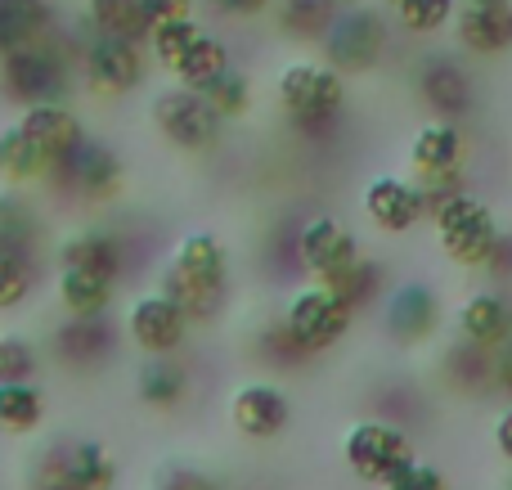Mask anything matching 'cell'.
Instances as JSON below:
<instances>
[{"label":"cell","mask_w":512,"mask_h":490,"mask_svg":"<svg viewBox=\"0 0 512 490\" xmlns=\"http://www.w3.org/2000/svg\"><path fill=\"white\" fill-rule=\"evenodd\" d=\"M230 279V252L216 234H189L176 248L171 266L162 270V293L189 315V320H207L216 315V302Z\"/></svg>","instance_id":"6da1fadb"},{"label":"cell","mask_w":512,"mask_h":490,"mask_svg":"<svg viewBox=\"0 0 512 490\" xmlns=\"http://www.w3.org/2000/svg\"><path fill=\"white\" fill-rule=\"evenodd\" d=\"M432 216H436V239H441L445 257L459 261V266H490L499 257V248H504L495 212L477 194H468V189H454V194L436 198Z\"/></svg>","instance_id":"7a4b0ae2"},{"label":"cell","mask_w":512,"mask_h":490,"mask_svg":"<svg viewBox=\"0 0 512 490\" xmlns=\"http://www.w3.org/2000/svg\"><path fill=\"white\" fill-rule=\"evenodd\" d=\"M274 95L297 126H328L346 104V81L328 59H297L279 72Z\"/></svg>","instance_id":"3957f363"},{"label":"cell","mask_w":512,"mask_h":490,"mask_svg":"<svg viewBox=\"0 0 512 490\" xmlns=\"http://www.w3.org/2000/svg\"><path fill=\"white\" fill-rule=\"evenodd\" d=\"M351 320H355V306H346L328 284H310L288 302L283 333H288L292 351L319 356V351L337 347V342L351 333Z\"/></svg>","instance_id":"277c9868"},{"label":"cell","mask_w":512,"mask_h":490,"mask_svg":"<svg viewBox=\"0 0 512 490\" xmlns=\"http://www.w3.org/2000/svg\"><path fill=\"white\" fill-rule=\"evenodd\" d=\"M0 90L18 104H41V99H63L68 95V54L41 36V41L23 45V50L0 59Z\"/></svg>","instance_id":"5b68a950"},{"label":"cell","mask_w":512,"mask_h":490,"mask_svg":"<svg viewBox=\"0 0 512 490\" xmlns=\"http://www.w3.org/2000/svg\"><path fill=\"white\" fill-rule=\"evenodd\" d=\"M153 126L162 131V140L176 144L180 153H207L221 140L225 117L212 108V99L194 86H171L153 99Z\"/></svg>","instance_id":"8992f818"},{"label":"cell","mask_w":512,"mask_h":490,"mask_svg":"<svg viewBox=\"0 0 512 490\" xmlns=\"http://www.w3.org/2000/svg\"><path fill=\"white\" fill-rule=\"evenodd\" d=\"M319 45H324V59L333 63L342 77L369 72L373 63L382 59V50H387V23H382V14L369 5L337 9V18L328 23V32L319 36Z\"/></svg>","instance_id":"52a82bcc"},{"label":"cell","mask_w":512,"mask_h":490,"mask_svg":"<svg viewBox=\"0 0 512 490\" xmlns=\"http://www.w3.org/2000/svg\"><path fill=\"white\" fill-rule=\"evenodd\" d=\"M342 459H346V468H351L360 482L387 486L400 468L414 464V446H409V437L396 428V423L364 419V423H355V428L346 432Z\"/></svg>","instance_id":"ba28073f"},{"label":"cell","mask_w":512,"mask_h":490,"mask_svg":"<svg viewBox=\"0 0 512 490\" xmlns=\"http://www.w3.org/2000/svg\"><path fill=\"white\" fill-rule=\"evenodd\" d=\"M36 482V490H113L117 464L99 441H68L45 455Z\"/></svg>","instance_id":"9c48e42d"},{"label":"cell","mask_w":512,"mask_h":490,"mask_svg":"<svg viewBox=\"0 0 512 490\" xmlns=\"http://www.w3.org/2000/svg\"><path fill=\"white\" fill-rule=\"evenodd\" d=\"M81 77L95 95L122 99L144 81V50L140 41H122V36H95L81 54Z\"/></svg>","instance_id":"30bf717a"},{"label":"cell","mask_w":512,"mask_h":490,"mask_svg":"<svg viewBox=\"0 0 512 490\" xmlns=\"http://www.w3.org/2000/svg\"><path fill=\"white\" fill-rule=\"evenodd\" d=\"M297 257L319 284H328V279L342 275L346 266H355L364 252H360V239H355L337 216H315V221H306L297 234Z\"/></svg>","instance_id":"8fae6325"},{"label":"cell","mask_w":512,"mask_h":490,"mask_svg":"<svg viewBox=\"0 0 512 490\" xmlns=\"http://www.w3.org/2000/svg\"><path fill=\"white\" fill-rule=\"evenodd\" d=\"M185 329H189V315L162 288L158 293H140L131 302V311H126V333L149 356H171L185 342Z\"/></svg>","instance_id":"7c38bea8"},{"label":"cell","mask_w":512,"mask_h":490,"mask_svg":"<svg viewBox=\"0 0 512 490\" xmlns=\"http://www.w3.org/2000/svg\"><path fill=\"white\" fill-rule=\"evenodd\" d=\"M18 131L27 135V140L36 144V149L45 153V158L54 162V167H63V162L72 158V153L86 144V131H81V117L72 113L63 99H41V104H27L23 117H18Z\"/></svg>","instance_id":"4fadbf2b"},{"label":"cell","mask_w":512,"mask_h":490,"mask_svg":"<svg viewBox=\"0 0 512 490\" xmlns=\"http://www.w3.org/2000/svg\"><path fill=\"white\" fill-rule=\"evenodd\" d=\"M463 158H468V135H463L459 122H445V117L418 126L414 140H409V162H414V171L427 185H436V180H459Z\"/></svg>","instance_id":"5bb4252c"},{"label":"cell","mask_w":512,"mask_h":490,"mask_svg":"<svg viewBox=\"0 0 512 490\" xmlns=\"http://www.w3.org/2000/svg\"><path fill=\"white\" fill-rule=\"evenodd\" d=\"M364 216L387 234H405L427 216V189L400 176H373L364 185Z\"/></svg>","instance_id":"9a60e30c"},{"label":"cell","mask_w":512,"mask_h":490,"mask_svg":"<svg viewBox=\"0 0 512 490\" xmlns=\"http://www.w3.org/2000/svg\"><path fill=\"white\" fill-rule=\"evenodd\" d=\"M230 419L243 437L252 441H274L288 432L292 423V401L283 387L274 383H243L239 392L230 396Z\"/></svg>","instance_id":"2e32d148"},{"label":"cell","mask_w":512,"mask_h":490,"mask_svg":"<svg viewBox=\"0 0 512 490\" xmlns=\"http://www.w3.org/2000/svg\"><path fill=\"white\" fill-rule=\"evenodd\" d=\"M418 90H423L427 108H432L436 117H445V122H463V117L472 113V104H477V95H472V77L463 72L459 59H450V54H432V59H423Z\"/></svg>","instance_id":"e0dca14e"},{"label":"cell","mask_w":512,"mask_h":490,"mask_svg":"<svg viewBox=\"0 0 512 490\" xmlns=\"http://www.w3.org/2000/svg\"><path fill=\"white\" fill-rule=\"evenodd\" d=\"M454 32L468 54L495 59L512 50V9L508 5H477V0H459L454 9Z\"/></svg>","instance_id":"ac0fdd59"},{"label":"cell","mask_w":512,"mask_h":490,"mask_svg":"<svg viewBox=\"0 0 512 490\" xmlns=\"http://www.w3.org/2000/svg\"><path fill=\"white\" fill-rule=\"evenodd\" d=\"M459 333L468 347L499 351L512 338V306L499 293H472L459 311Z\"/></svg>","instance_id":"d6986e66"},{"label":"cell","mask_w":512,"mask_h":490,"mask_svg":"<svg viewBox=\"0 0 512 490\" xmlns=\"http://www.w3.org/2000/svg\"><path fill=\"white\" fill-rule=\"evenodd\" d=\"M117 279L95 275V270H77V266H59V302L72 320H99L113 302Z\"/></svg>","instance_id":"ffe728a7"},{"label":"cell","mask_w":512,"mask_h":490,"mask_svg":"<svg viewBox=\"0 0 512 490\" xmlns=\"http://www.w3.org/2000/svg\"><path fill=\"white\" fill-rule=\"evenodd\" d=\"M63 167H68L72 185L86 198H113L117 189H122V162H117V153L104 149V144H81Z\"/></svg>","instance_id":"44dd1931"},{"label":"cell","mask_w":512,"mask_h":490,"mask_svg":"<svg viewBox=\"0 0 512 490\" xmlns=\"http://www.w3.org/2000/svg\"><path fill=\"white\" fill-rule=\"evenodd\" d=\"M436 320H441V302H436V293H427L423 284L400 288V293L391 297V306H387L391 333L405 338V342H423L427 333L436 329Z\"/></svg>","instance_id":"7402d4cb"},{"label":"cell","mask_w":512,"mask_h":490,"mask_svg":"<svg viewBox=\"0 0 512 490\" xmlns=\"http://www.w3.org/2000/svg\"><path fill=\"white\" fill-rule=\"evenodd\" d=\"M50 36V0H0V59Z\"/></svg>","instance_id":"603a6c76"},{"label":"cell","mask_w":512,"mask_h":490,"mask_svg":"<svg viewBox=\"0 0 512 490\" xmlns=\"http://www.w3.org/2000/svg\"><path fill=\"white\" fill-rule=\"evenodd\" d=\"M86 23L95 36H122V41H140L149 36V14L144 0H86Z\"/></svg>","instance_id":"cb8c5ba5"},{"label":"cell","mask_w":512,"mask_h":490,"mask_svg":"<svg viewBox=\"0 0 512 490\" xmlns=\"http://www.w3.org/2000/svg\"><path fill=\"white\" fill-rule=\"evenodd\" d=\"M59 266L95 270V275L117 279V275H122V248L113 243V234H104V230H86V234H72V239L63 243Z\"/></svg>","instance_id":"d4e9b609"},{"label":"cell","mask_w":512,"mask_h":490,"mask_svg":"<svg viewBox=\"0 0 512 490\" xmlns=\"http://www.w3.org/2000/svg\"><path fill=\"white\" fill-rule=\"evenodd\" d=\"M230 68V45L221 41V36H212V32H203L194 45L185 50V59L171 68V77L180 81V86H194V90H203V86H212L221 72Z\"/></svg>","instance_id":"484cf974"},{"label":"cell","mask_w":512,"mask_h":490,"mask_svg":"<svg viewBox=\"0 0 512 490\" xmlns=\"http://www.w3.org/2000/svg\"><path fill=\"white\" fill-rule=\"evenodd\" d=\"M135 392H140L144 405H153V410H171V405L185 401L189 392V378L180 365H171V360H153V365L140 369V383H135Z\"/></svg>","instance_id":"4316f807"},{"label":"cell","mask_w":512,"mask_h":490,"mask_svg":"<svg viewBox=\"0 0 512 490\" xmlns=\"http://www.w3.org/2000/svg\"><path fill=\"white\" fill-rule=\"evenodd\" d=\"M45 423V396L32 383H0V428L36 432Z\"/></svg>","instance_id":"83f0119b"},{"label":"cell","mask_w":512,"mask_h":490,"mask_svg":"<svg viewBox=\"0 0 512 490\" xmlns=\"http://www.w3.org/2000/svg\"><path fill=\"white\" fill-rule=\"evenodd\" d=\"M0 158H5V167L0 171H5L9 180H18V185H32V180H41V176H50L54 171V162L45 158V153L36 149L18 126H9V131L0 135Z\"/></svg>","instance_id":"f1b7e54d"},{"label":"cell","mask_w":512,"mask_h":490,"mask_svg":"<svg viewBox=\"0 0 512 490\" xmlns=\"http://www.w3.org/2000/svg\"><path fill=\"white\" fill-rule=\"evenodd\" d=\"M337 0H279V27L297 41H319L337 18Z\"/></svg>","instance_id":"f546056e"},{"label":"cell","mask_w":512,"mask_h":490,"mask_svg":"<svg viewBox=\"0 0 512 490\" xmlns=\"http://www.w3.org/2000/svg\"><path fill=\"white\" fill-rule=\"evenodd\" d=\"M198 36H203V23H198L194 14H185V18H167V23H153L144 41H149L153 59H158L162 68L171 72L180 59H185V50L198 41Z\"/></svg>","instance_id":"4dcf8cb0"},{"label":"cell","mask_w":512,"mask_h":490,"mask_svg":"<svg viewBox=\"0 0 512 490\" xmlns=\"http://www.w3.org/2000/svg\"><path fill=\"white\" fill-rule=\"evenodd\" d=\"M396 23L405 27L409 36H436L441 27L454 23V9L459 0H396Z\"/></svg>","instance_id":"1f68e13d"},{"label":"cell","mask_w":512,"mask_h":490,"mask_svg":"<svg viewBox=\"0 0 512 490\" xmlns=\"http://www.w3.org/2000/svg\"><path fill=\"white\" fill-rule=\"evenodd\" d=\"M203 95L212 99V108L225 117V122H234V117H243L252 108V81H248V72L225 68L212 86H203Z\"/></svg>","instance_id":"d6a6232c"},{"label":"cell","mask_w":512,"mask_h":490,"mask_svg":"<svg viewBox=\"0 0 512 490\" xmlns=\"http://www.w3.org/2000/svg\"><path fill=\"white\" fill-rule=\"evenodd\" d=\"M328 288H333L346 306H364V302H373V293H378V266H373L369 257H360L355 266H346L342 275L328 279Z\"/></svg>","instance_id":"836d02e7"},{"label":"cell","mask_w":512,"mask_h":490,"mask_svg":"<svg viewBox=\"0 0 512 490\" xmlns=\"http://www.w3.org/2000/svg\"><path fill=\"white\" fill-rule=\"evenodd\" d=\"M32 293V270H27V257L9 243H0V306H23V297Z\"/></svg>","instance_id":"e575fe53"},{"label":"cell","mask_w":512,"mask_h":490,"mask_svg":"<svg viewBox=\"0 0 512 490\" xmlns=\"http://www.w3.org/2000/svg\"><path fill=\"white\" fill-rule=\"evenodd\" d=\"M36 374V347L18 333L0 338V383H32Z\"/></svg>","instance_id":"d590c367"},{"label":"cell","mask_w":512,"mask_h":490,"mask_svg":"<svg viewBox=\"0 0 512 490\" xmlns=\"http://www.w3.org/2000/svg\"><path fill=\"white\" fill-rule=\"evenodd\" d=\"M382 490H450L445 482V473L436 464H423V459H414V464H405L396 477H391Z\"/></svg>","instance_id":"8d00e7d4"},{"label":"cell","mask_w":512,"mask_h":490,"mask_svg":"<svg viewBox=\"0 0 512 490\" xmlns=\"http://www.w3.org/2000/svg\"><path fill=\"white\" fill-rule=\"evenodd\" d=\"M149 23H167V18H185L194 14V0H144Z\"/></svg>","instance_id":"74e56055"},{"label":"cell","mask_w":512,"mask_h":490,"mask_svg":"<svg viewBox=\"0 0 512 490\" xmlns=\"http://www.w3.org/2000/svg\"><path fill=\"white\" fill-rule=\"evenodd\" d=\"M207 5H212L216 14H225V18H256V14L270 9V0H207Z\"/></svg>","instance_id":"f35d334b"},{"label":"cell","mask_w":512,"mask_h":490,"mask_svg":"<svg viewBox=\"0 0 512 490\" xmlns=\"http://www.w3.org/2000/svg\"><path fill=\"white\" fill-rule=\"evenodd\" d=\"M495 450L512 464V410H504L495 419Z\"/></svg>","instance_id":"ab89813d"},{"label":"cell","mask_w":512,"mask_h":490,"mask_svg":"<svg viewBox=\"0 0 512 490\" xmlns=\"http://www.w3.org/2000/svg\"><path fill=\"white\" fill-rule=\"evenodd\" d=\"M495 374H499V387L512 396V338L499 347V360H495Z\"/></svg>","instance_id":"60d3db41"},{"label":"cell","mask_w":512,"mask_h":490,"mask_svg":"<svg viewBox=\"0 0 512 490\" xmlns=\"http://www.w3.org/2000/svg\"><path fill=\"white\" fill-rule=\"evenodd\" d=\"M387 5H396V0H387Z\"/></svg>","instance_id":"b9f144b4"},{"label":"cell","mask_w":512,"mask_h":490,"mask_svg":"<svg viewBox=\"0 0 512 490\" xmlns=\"http://www.w3.org/2000/svg\"><path fill=\"white\" fill-rule=\"evenodd\" d=\"M0 167H5V158H0Z\"/></svg>","instance_id":"7bdbcfd3"},{"label":"cell","mask_w":512,"mask_h":490,"mask_svg":"<svg viewBox=\"0 0 512 490\" xmlns=\"http://www.w3.org/2000/svg\"><path fill=\"white\" fill-rule=\"evenodd\" d=\"M508 490H512V482H508Z\"/></svg>","instance_id":"ee69618b"},{"label":"cell","mask_w":512,"mask_h":490,"mask_svg":"<svg viewBox=\"0 0 512 490\" xmlns=\"http://www.w3.org/2000/svg\"><path fill=\"white\" fill-rule=\"evenodd\" d=\"M508 5H512V0H508Z\"/></svg>","instance_id":"f6af8a7d"}]
</instances>
